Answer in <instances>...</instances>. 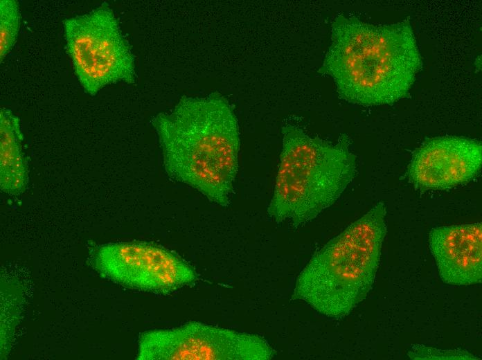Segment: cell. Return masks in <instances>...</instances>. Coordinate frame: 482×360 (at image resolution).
I'll return each instance as SVG.
<instances>
[{
	"mask_svg": "<svg viewBox=\"0 0 482 360\" xmlns=\"http://www.w3.org/2000/svg\"><path fill=\"white\" fill-rule=\"evenodd\" d=\"M429 243L445 283L467 286L481 282V222L436 227L429 233Z\"/></svg>",
	"mask_w": 482,
	"mask_h": 360,
	"instance_id": "9",
	"label": "cell"
},
{
	"mask_svg": "<svg viewBox=\"0 0 482 360\" xmlns=\"http://www.w3.org/2000/svg\"><path fill=\"white\" fill-rule=\"evenodd\" d=\"M413 359H476L473 354L464 350H440L431 347L416 345L409 351Z\"/></svg>",
	"mask_w": 482,
	"mask_h": 360,
	"instance_id": "12",
	"label": "cell"
},
{
	"mask_svg": "<svg viewBox=\"0 0 482 360\" xmlns=\"http://www.w3.org/2000/svg\"><path fill=\"white\" fill-rule=\"evenodd\" d=\"M92 264L104 278L155 294H169L197 280L193 267L177 254L145 242L101 245L93 254Z\"/></svg>",
	"mask_w": 482,
	"mask_h": 360,
	"instance_id": "7",
	"label": "cell"
},
{
	"mask_svg": "<svg viewBox=\"0 0 482 360\" xmlns=\"http://www.w3.org/2000/svg\"><path fill=\"white\" fill-rule=\"evenodd\" d=\"M274 355L271 346L258 335L190 321L143 333L136 359L268 360Z\"/></svg>",
	"mask_w": 482,
	"mask_h": 360,
	"instance_id": "6",
	"label": "cell"
},
{
	"mask_svg": "<svg viewBox=\"0 0 482 360\" xmlns=\"http://www.w3.org/2000/svg\"><path fill=\"white\" fill-rule=\"evenodd\" d=\"M422 59L407 20L375 25L338 15L331 25V43L318 73L334 80L350 103L391 105L406 97Z\"/></svg>",
	"mask_w": 482,
	"mask_h": 360,
	"instance_id": "2",
	"label": "cell"
},
{
	"mask_svg": "<svg viewBox=\"0 0 482 360\" xmlns=\"http://www.w3.org/2000/svg\"><path fill=\"white\" fill-rule=\"evenodd\" d=\"M66 52L84 91L96 95L112 84L136 81L134 55L109 5L63 21Z\"/></svg>",
	"mask_w": 482,
	"mask_h": 360,
	"instance_id": "5",
	"label": "cell"
},
{
	"mask_svg": "<svg viewBox=\"0 0 482 360\" xmlns=\"http://www.w3.org/2000/svg\"><path fill=\"white\" fill-rule=\"evenodd\" d=\"M21 13L16 0L0 1V60L15 46L20 28Z\"/></svg>",
	"mask_w": 482,
	"mask_h": 360,
	"instance_id": "11",
	"label": "cell"
},
{
	"mask_svg": "<svg viewBox=\"0 0 482 360\" xmlns=\"http://www.w3.org/2000/svg\"><path fill=\"white\" fill-rule=\"evenodd\" d=\"M481 165L479 142L443 136L427 141L415 152L408 176L421 190H445L469 182L479 174Z\"/></svg>",
	"mask_w": 482,
	"mask_h": 360,
	"instance_id": "8",
	"label": "cell"
},
{
	"mask_svg": "<svg viewBox=\"0 0 482 360\" xmlns=\"http://www.w3.org/2000/svg\"><path fill=\"white\" fill-rule=\"evenodd\" d=\"M282 149L269 216L297 228L340 197L356 173V156L344 138L336 144L301 128L282 127Z\"/></svg>",
	"mask_w": 482,
	"mask_h": 360,
	"instance_id": "4",
	"label": "cell"
},
{
	"mask_svg": "<svg viewBox=\"0 0 482 360\" xmlns=\"http://www.w3.org/2000/svg\"><path fill=\"white\" fill-rule=\"evenodd\" d=\"M20 119L6 107L0 110V186L7 194L24 192L28 184L27 162L22 150Z\"/></svg>",
	"mask_w": 482,
	"mask_h": 360,
	"instance_id": "10",
	"label": "cell"
},
{
	"mask_svg": "<svg viewBox=\"0 0 482 360\" xmlns=\"http://www.w3.org/2000/svg\"><path fill=\"white\" fill-rule=\"evenodd\" d=\"M380 201L317 251L298 276L292 300L332 319L348 316L367 296L386 233Z\"/></svg>",
	"mask_w": 482,
	"mask_h": 360,
	"instance_id": "3",
	"label": "cell"
},
{
	"mask_svg": "<svg viewBox=\"0 0 482 360\" xmlns=\"http://www.w3.org/2000/svg\"><path fill=\"white\" fill-rule=\"evenodd\" d=\"M168 175L209 201L231 204L240 147L237 118L218 92L182 96L169 111L152 119Z\"/></svg>",
	"mask_w": 482,
	"mask_h": 360,
	"instance_id": "1",
	"label": "cell"
}]
</instances>
